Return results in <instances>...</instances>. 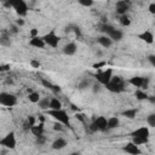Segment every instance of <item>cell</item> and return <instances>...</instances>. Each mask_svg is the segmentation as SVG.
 Segmentation results:
<instances>
[{
    "label": "cell",
    "instance_id": "cell-11",
    "mask_svg": "<svg viewBox=\"0 0 155 155\" xmlns=\"http://www.w3.org/2000/svg\"><path fill=\"white\" fill-rule=\"evenodd\" d=\"M107 90L113 92V93H121L125 91V82H121V84H113V82H109L108 85H105Z\"/></svg>",
    "mask_w": 155,
    "mask_h": 155
},
{
    "label": "cell",
    "instance_id": "cell-9",
    "mask_svg": "<svg viewBox=\"0 0 155 155\" xmlns=\"http://www.w3.org/2000/svg\"><path fill=\"white\" fill-rule=\"evenodd\" d=\"M122 150H124L125 153L130 154V155H140V154H142L139 147L136 145V144L132 143V142H127V143L122 147Z\"/></svg>",
    "mask_w": 155,
    "mask_h": 155
},
{
    "label": "cell",
    "instance_id": "cell-29",
    "mask_svg": "<svg viewBox=\"0 0 155 155\" xmlns=\"http://www.w3.org/2000/svg\"><path fill=\"white\" fill-rule=\"evenodd\" d=\"M147 124L150 127H155V113H151L147 116Z\"/></svg>",
    "mask_w": 155,
    "mask_h": 155
},
{
    "label": "cell",
    "instance_id": "cell-4",
    "mask_svg": "<svg viewBox=\"0 0 155 155\" xmlns=\"http://www.w3.org/2000/svg\"><path fill=\"white\" fill-rule=\"evenodd\" d=\"M90 130L92 132H97V131H105L108 130V120L104 116H98L97 119L93 120V122L90 125Z\"/></svg>",
    "mask_w": 155,
    "mask_h": 155
},
{
    "label": "cell",
    "instance_id": "cell-3",
    "mask_svg": "<svg viewBox=\"0 0 155 155\" xmlns=\"http://www.w3.org/2000/svg\"><path fill=\"white\" fill-rule=\"evenodd\" d=\"M114 75H113V69L111 68H108V69H105V70H102V71H98L96 75H94V78H96V80H97V82H99L101 85H108L110 81H111V78H113Z\"/></svg>",
    "mask_w": 155,
    "mask_h": 155
},
{
    "label": "cell",
    "instance_id": "cell-17",
    "mask_svg": "<svg viewBox=\"0 0 155 155\" xmlns=\"http://www.w3.org/2000/svg\"><path fill=\"white\" fill-rule=\"evenodd\" d=\"M41 84L46 87V88H48V90H51L53 93H59L61 92V87L59 86H57V85H53L52 82H50L48 80H46V79H41Z\"/></svg>",
    "mask_w": 155,
    "mask_h": 155
},
{
    "label": "cell",
    "instance_id": "cell-24",
    "mask_svg": "<svg viewBox=\"0 0 155 155\" xmlns=\"http://www.w3.org/2000/svg\"><path fill=\"white\" fill-rule=\"evenodd\" d=\"M121 115L125 116V117H127V119H130V120H132V119H134L136 115H137V109H134V108H132V109H126L125 111L121 113Z\"/></svg>",
    "mask_w": 155,
    "mask_h": 155
},
{
    "label": "cell",
    "instance_id": "cell-2",
    "mask_svg": "<svg viewBox=\"0 0 155 155\" xmlns=\"http://www.w3.org/2000/svg\"><path fill=\"white\" fill-rule=\"evenodd\" d=\"M47 114L53 117L57 122H61L64 126H70V117L68 115V113L64 109H59V110H47Z\"/></svg>",
    "mask_w": 155,
    "mask_h": 155
},
{
    "label": "cell",
    "instance_id": "cell-13",
    "mask_svg": "<svg viewBox=\"0 0 155 155\" xmlns=\"http://www.w3.org/2000/svg\"><path fill=\"white\" fill-rule=\"evenodd\" d=\"M29 45L33 47H36V48H44L46 46V42L42 39V36H36V38H30Z\"/></svg>",
    "mask_w": 155,
    "mask_h": 155
},
{
    "label": "cell",
    "instance_id": "cell-51",
    "mask_svg": "<svg viewBox=\"0 0 155 155\" xmlns=\"http://www.w3.org/2000/svg\"><path fill=\"white\" fill-rule=\"evenodd\" d=\"M70 155H80V153H71Z\"/></svg>",
    "mask_w": 155,
    "mask_h": 155
},
{
    "label": "cell",
    "instance_id": "cell-35",
    "mask_svg": "<svg viewBox=\"0 0 155 155\" xmlns=\"http://www.w3.org/2000/svg\"><path fill=\"white\" fill-rule=\"evenodd\" d=\"M30 65H31V68H34V69H38V68H40V62L39 61H36V59H31L30 61Z\"/></svg>",
    "mask_w": 155,
    "mask_h": 155
},
{
    "label": "cell",
    "instance_id": "cell-8",
    "mask_svg": "<svg viewBox=\"0 0 155 155\" xmlns=\"http://www.w3.org/2000/svg\"><path fill=\"white\" fill-rule=\"evenodd\" d=\"M0 104L4 107H15L17 104V97L12 93L1 92L0 93Z\"/></svg>",
    "mask_w": 155,
    "mask_h": 155
},
{
    "label": "cell",
    "instance_id": "cell-5",
    "mask_svg": "<svg viewBox=\"0 0 155 155\" xmlns=\"http://www.w3.org/2000/svg\"><path fill=\"white\" fill-rule=\"evenodd\" d=\"M11 5L19 17H25L28 13V5L24 0H11Z\"/></svg>",
    "mask_w": 155,
    "mask_h": 155
},
{
    "label": "cell",
    "instance_id": "cell-6",
    "mask_svg": "<svg viewBox=\"0 0 155 155\" xmlns=\"http://www.w3.org/2000/svg\"><path fill=\"white\" fill-rule=\"evenodd\" d=\"M0 145L4 147V148H7V149H15L16 145H17V140H16V136H15V132H8L6 136H4L1 139H0Z\"/></svg>",
    "mask_w": 155,
    "mask_h": 155
},
{
    "label": "cell",
    "instance_id": "cell-36",
    "mask_svg": "<svg viewBox=\"0 0 155 155\" xmlns=\"http://www.w3.org/2000/svg\"><path fill=\"white\" fill-rule=\"evenodd\" d=\"M27 121L30 124V126H31V127H33L34 125H36V124H35V122H36V119H35V116H34V115H29V116H28V119H27Z\"/></svg>",
    "mask_w": 155,
    "mask_h": 155
},
{
    "label": "cell",
    "instance_id": "cell-15",
    "mask_svg": "<svg viewBox=\"0 0 155 155\" xmlns=\"http://www.w3.org/2000/svg\"><path fill=\"white\" fill-rule=\"evenodd\" d=\"M76 50H78V46H76L75 42H68L63 47V53L67 54V56H73V54L76 53Z\"/></svg>",
    "mask_w": 155,
    "mask_h": 155
},
{
    "label": "cell",
    "instance_id": "cell-30",
    "mask_svg": "<svg viewBox=\"0 0 155 155\" xmlns=\"http://www.w3.org/2000/svg\"><path fill=\"white\" fill-rule=\"evenodd\" d=\"M148 140H149V139H144V138H138V137H133L131 142H132V143H134L136 145H138V147H139V145H142V144H145V143H148Z\"/></svg>",
    "mask_w": 155,
    "mask_h": 155
},
{
    "label": "cell",
    "instance_id": "cell-20",
    "mask_svg": "<svg viewBox=\"0 0 155 155\" xmlns=\"http://www.w3.org/2000/svg\"><path fill=\"white\" fill-rule=\"evenodd\" d=\"M65 147H67V140L64 138H57L52 143V149H54V150H61Z\"/></svg>",
    "mask_w": 155,
    "mask_h": 155
},
{
    "label": "cell",
    "instance_id": "cell-40",
    "mask_svg": "<svg viewBox=\"0 0 155 155\" xmlns=\"http://www.w3.org/2000/svg\"><path fill=\"white\" fill-rule=\"evenodd\" d=\"M75 117H76L80 122H85V115H84L82 113H76V114H75Z\"/></svg>",
    "mask_w": 155,
    "mask_h": 155
},
{
    "label": "cell",
    "instance_id": "cell-27",
    "mask_svg": "<svg viewBox=\"0 0 155 155\" xmlns=\"http://www.w3.org/2000/svg\"><path fill=\"white\" fill-rule=\"evenodd\" d=\"M0 44L2 45V46H10L11 45V41H10V39H8V35L4 31L2 33V35H1V38H0Z\"/></svg>",
    "mask_w": 155,
    "mask_h": 155
},
{
    "label": "cell",
    "instance_id": "cell-38",
    "mask_svg": "<svg viewBox=\"0 0 155 155\" xmlns=\"http://www.w3.org/2000/svg\"><path fill=\"white\" fill-rule=\"evenodd\" d=\"M63 126H64V125H62L61 122H54V124H53V130H54V131H62V130H63Z\"/></svg>",
    "mask_w": 155,
    "mask_h": 155
},
{
    "label": "cell",
    "instance_id": "cell-49",
    "mask_svg": "<svg viewBox=\"0 0 155 155\" xmlns=\"http://www.w3.org/2000/svg\"><path fill=\"white\" fill-rule=\"evenodd\" d=\"M11 29H12L11 31H13V33H17V28H16V27H12Z\"/></svg>",
    "mask_w": 155,
    "mask_h": 155
},
{
    "label": "cell",
    "instance_id": "cell-42",
    "mask_svg": "<svg viewBox=\"0 0 155 155\" xmlns=\"http://www.w3.org/2000/svg\"><path fill=\"white\" fill-rule=\"evenodd\" d=\"M148 85H149V78H144V81H143V85H142V88L143 91H145L148 88Z\"/></svg>",
    "mask_w": 155,
    "mask_h": 155
},
{
    "label": "cell",
    "instance_id": "cell-21",
    "mask_svg": "<svg viewBox=\"0 0 155 155\" xmlns=\"http://www.w3.org/2000/svg\"><path fill=\"white\" fill-rule=\"evenodd\" d=\"M50 102H51V98L48 97H44L40 99V102L38 103L39 104V108L41 110H48L50 109Z\"/></svg>",
    "mask_w": 155,
    "mask_h": 155
},
{
    "label": "cell",
    "instance_id": "cell-39",
    "mask_svg": "<svg viewBox=\"0 0 155 155\" xmlns=\"http://www.w3.org/2000/svg\"><path fill=\"white\" fill-rule=\"evenodd\" d=\"M92 91L96 93V92H99L101 91V84L99 82H96V84H93L92 85Z\"/></svg>",
    "mask_w": 155,
    "mask_h": 155
},
{
    "label": "cell",
    "instance_id": "cell-43",
    "mask_svg": "<svg viewBox=\"0 0 155 155\" xmlns=\"http://www.w3.org/2000/svg\"><path fill=\"white\" fill-rule=\"evenodd\" d=\"M45 140H46V138H45L44 136L36 137V144H39V145H42V144L45 143Z\"/></svg>",
    "mask_w": 155,
    "mask_h": 155
},
{
    "label": "cell",
    "instance_id": "cell-7",
    "mask_svg": "<svg viewBox=\"0 0 155 155\" xmlns=\"http://www.w3.org/2000/svg\"><path fill=\"white\" fill-rule=\"evenodd\" d=\"M42 39L45 40L46 45L51 46L52 48H57V47H58V44H59V40H61V38L56 34L54 29H52L51 31H48L47 34H45V35L42 36Z\"/></svg>",
    "mask_w": 155,
    "mask_h": 155
},
{
    "label": "cell",
    "instance_id": "cell-26",
    "mask_svg": "<svg viewBox=\"0 0 155 155\" xmlns=\"http://www.w3.org/2000/svg\"><path fill=\"white\" fill-rule=\"evenodd\" d=\"M136 98L138 99V101H144V99H148V94H147V92L145 91H143V90H137L136 91Z\"/></svg>",
    "mask_w": 155,
    "mask_h": 155
},
{
    "label": "cell",
    "instance_id": "cell-32",
    "mask_svg": "<svg viewBox=\"0 0 155 155\" xmlns=\"http://www.w3.org/2000/svg\"><path fill=\"white\" fill-rule=\"evenodd\" d=\"M79 4L85 7H91L93 5V1L92 0H79Z\"/></svg>",
    "mask_w": 155,
    "mask_h": 155
},
{
    "label": "cell",
    "instance_id": "cell-31",
    "mask_svg": "<svg viewBox=\"0 0 155 155\" xmlns=\"http://www.w3.org/2000/svg\"><path fill=\"white\" fill-rule=\"evenodd\" d=\"M90 86V81L87 80V79H85V80H82L79 85H78V88L79 90H84V88H86V87H88Z\"/></svg>",
    "mask_w": 155,
    "mask_h": 155
},
{
    "label": "cell",
    "instance_id": "cell-41",
    "mask_svg": "<svg viewBox=\"0 0 155 155\" xmlns=\"http://www.w3.org/2000/svg\"><path fill=\"white\" fill-rule=\"evenodd\" d=\"M148 62L155 68V54H149L148 56Z\"/></svg>",
    "mask_w": 155,
    "mask_h": 155
},
{
    "label": "cell",
    "instance_id": "cell-18",
    "mask_svg": "<svg viewBox=\"0 0 155 155\" xmlns=\"http://www.w3.org/2000/svg\"><path fill=\"white\" fill-rule=\"evenodd\" d=\"M97 41H98V44H99L101 46H103V47H105V48H108V47H110V46L113 45V40H111L109 36H107V35L99 36V38L97 39Z\"/></svg>",
    "mask_w": 155,
    "mask_h": 155
},
{
    "label": "cell",
    "instance_id": "cell-1",
    "mask_svg": "<svg viewBox=\"0 0 155 155\" xmlns=\"http://www.w3.org/2000/svg\"><path fill=\"white\" fill-rule=\"evenodd\" d=\"M101 31H103L104 35L109 36L113 41H120L122 39V36H124V34H122L121 30H119V29H116L113 25L107 24V23H103L101 25Z\"/></svg>",
    "mask_w": 155,
    "mask_h": 155
},
{
    "label": "cell",
    "instance_id": "cell-25",
    "mask_svg": "<svg viewBox=\"0 0 155 155\" xmlns=\"http://www.w3.org/2000/svg\"><path fill=\"white\" fill-rule=\"evenodd\" d=\"M28 99H29V102H31V103H39L40 102V94H39V92H31V93H29L28 94Z\"/></svg>",
    "mask_w": 155,
    "mask_h": 155
},
{
    "label": "cell",
    "instance_id": "cell-12",
    "mask_svg": "<svg viewBox=\"0 0 155 155\" xmlns=\"http://www.w3.org/2000/svg\"><path fill=\"white\" fill-rule=\"evenodd\" d=\"M137 38L142 41H144L145 44H153L154 42V34L150 30H145L143 33H139L137 35Z\"/></svg>",
    "mask_w": 155,
    "mask_h": 155
},
{
    "label": "cell",
    "instance_id": "cell-50",
    "mask_svg": "<svg viewBox=\"0 0 155 155\" xmlns=\"http://www.w3.org/2000/svg\"><path fill=\"white\" fill-rule=\"evenodd\" d=\"M71 109H73V110H78V108H76L74 104H71Z\"/></svg>",
    "mask_w": 155,
    "mask_h": 155
},
{
    "label": "cell",
    "instance_id": "cell-34",
    "mask_svg": "<svg viewBox=\"0 0 155 155\" xmlns=\"http://www.w3.org/2000/svg\"><path fill=\"white\" fill-rule=\"evenodd\" d=\"M110 82H113V84H121V82H124V80L121 79V76H119V75H114L113 78H111V81Z\"/></svg>",
    "mask_w": 155,
    "mask_h": 155
},
{
    "label": "cell",
    "instance_id": "cell-44",
    "mask_svg": "<svg viewBox=\"0 0 155 155\" xmlns=\"http://www.w3.org/2000/svg\"><path fill=\"white\" fill-rule=\"evenodd\" d=\"M148 10H149V12H150L151 15H155V2H151V4H149V6H148Z\"/></svg>",
    "mask_w": 155,
    "mask_h": 155
},
{
    "label": "cell",
    "instance_id": "cell-14",
    "mask_svg": "<svg viewBox=\"0 0 155 155\" xmlns=\"http://www.w3.org/2000/svg\"><path fill=\"white\" fill-rule=\"evenodd\" d=\"M116 12L120 15V16H124L126 15L128 7H130V4L127 1H116Z\"/></svg>",
    "mask_w": 155,
    "mask_h": 155
},
{
    "label": "cell",
    "instance_id": "cell-45",
    "mask_svg": "<svg viewBox=\"0 0 155 155\" xmlns=\"http://www.w3.org/2000/svg\"><path fill=\"white\" fill-rule=\"evenodd\" d=\"M6 70H10V64H2L0 67V71H6Z\"/></svg>",
    "mask_w": 155,
    "mask_h": 155
},
{
    "label": "cell",
    "instance_id": "cell-22",
    "mask_svg": "<svg viewBox=\"0 0 155 155\" xmlns=\"http://www.w3.org/2000/svg\"><path fill=\"white\" fill-rule=\"evenodd\" d=\"M62 109V103L58 98H51L50 102V109L48 110H59Z\"/></svg>",
    "mask_w": 155,
    "mask_h": 155
},
{
    "label": "cell",
    "instance_id": "cell-48",
    "mask_svg": "<svg viewBox=\"0 0 155 155\" xmlns=\"http://www.w3.org/2000/svg\"><path fill=\"white\" fill-rule=\"evenodd\" d=\"M148 99H149L151 103H155V96H154V97H150V96H149V97H148Z\"/></svg>",
    "mask_w": 155,
    "mask_h": 155
},
{
    "label": "cell",
    "instance_id": "cell-28",
    "mask_svg": "<svg viewBox=\"0 0 155 155\" xmlns=\"http://www.w3.org/2000/svg\"><path fill=\"white\" fill-rule=\"evenodd\" d=\"M120 23H121V25H124V27H128V25L131 24V18H130L127 15L120 16Z\"/></svg>",
    "mask_w": 155,
    "mask_h": 155
},
{
    "label": "cell",
    "instance_id": "cell-10",
    "mask_svg": "<svg viewBox=\"0 0 155 155\" xmlns=\"http://www.w3.org/2000/svg\"><path fill=\"white\" fill-rule=\"evenodd\" d=\"M149 136H150V132H149V128L143 126V127H139L134 131L131 132V137H138V138H144V139H149Z\"/></svg>",
    "mask_w": 155,
    "mask_h": 155
},
{
    "label": "cell",
    "instance_id": "cell-19",
    "mask_svg": "<svg viewBox=\"0 0 155 155\" xmlns=\"http://www.w3.org/2000/svg\"><path fill=\"white\" fill-rule=\"evenodd\" d=\"M30 132H31L35 137H40V136H42V133H44V124L40 122V124L34 125V126L30 128Z\"/></svg>",
    "mask_w": 155,
    "mask_h": 155
},
{
    "label": "cell",
    "instance_id": "cell-23",
    "mask_svg": "<svg viewBox=\"0 0 155 155\" xmlns=\"http://www.w3.org/2000/svg\"><path fill=\"white\" fill-rule=\"evenodd\" d=\"M119 125H120V121L116 116H111L108 119V130H114L119 127Z\"/></svg>",
    "mask_w": 155,
    "mask_h": 155
},
{
    "label": "cell",
    "instance_id": "cell-47",
    "mask_svg": "<svg viewBox=\"0 0 155 155\" xmlns=\"http://www.w3.org/2000/svg\"><path fill=\"white\" fill-rule=\"evenodd\" d=\"M39 120H40V122H45V116L44 115H39Z\"/></svg>",
    "mask_w": 155,
    "mask_h": 155
},
{
    "label": "cell",
    "instance_id": "cell-16",
    "mask_svg": "<svg viewBox=\"0 0 155 155\" xmlns=\"http://www.w3.org/2000/svg\"><path fill=\"white\" fill-rule=\"evenodd\" d=\"M143 81H144V78L143 76H132L127 80V82L130 85H132L133 87H137L138 90L142 88V85H143Z\"/></svg>",
    "mask_w": 155,
    "mask_h": 155
},
{
    "label": "cell",
    "instance_id": "cell-46",
    "mask_svg": "<svg viewBox=\"0 0 155 155\" xmlns=\"http://www.w3.org/2000/svg\"><path fill=\"white\" fill-rule=\"evenodd\" d=\"M16 24H17L18 27H22V25H24V19H22V18L17 19V21H16Z\"/></svg>",
    "mask_w": 155,
    "mask_h": 155
},
{
    "label": "cell",
    "instance_id": "cell-33",
    "mask_svg": "<svg viewBox=\"0 0 155 155\" xmlns=\"http://www.w3.org/2000/svg\"><path fill=\"white\" fill-rule=\"evenodd\" d=\"M105 65H107V62H105V61H101V62L94 63V64L92 65V68H94V69H101V68H103V67H105Z\"/></svg>",
    "mask_w": 155,
    "mask_h": 155
},
{
    "label": "cell",
    "instance_id": "cell-37",
    "mask_svg": "<svg viewBox=\"0 0 155 155\" xmlns=\"http://www.w3.org/2000/svg\"><path fill=\"white\" fill-rule=\"evenodd\" d=\"M29 35H30V38H36V36H39V29L33 28V29L29 31Z\"/></svg>",
    "mask_w": 155,
    "mask_h": 155
}]
</instances>
